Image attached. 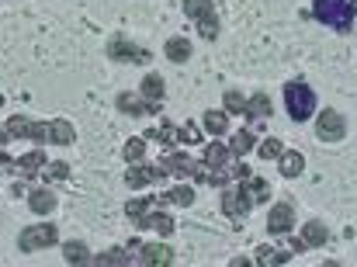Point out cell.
Instances as JSON below:
<instances>
[{
    "instance_id": "6da1fadb",
    "label": "cell",
    "mask_w": 357,
    "mask_h": 267,
    "mask_svg": "<svg viewBox=\"0 0 357 267\" xmlns=\"http://www.w3.org/2000/svg\"><path fill=\"white\" fill-rule=\"evenodd\" d=\"M312 17L337 31H351L357 17V3L354 0H312Z\"/></svg>"
},
{
    "instance_id": "7a4b0ae2",
    "label": "cell",
    "mask_w": 357,
    "mask_h": 267,
    "mask_svg": "<svg viewBox=\"0 0 357 267\" xmlns=\"http://www.w3.org/2000/svg\"><path fill=\"white\" fill-rule=\"evenodd\" d=\"M284 105H288L291 122H309L312 112H316V91H312L309 84L295 80V84L284 87Z\"/></svg>"
},
{
    "instance_id": "3957f363",
    "label": "cell",
    "mask_w": 357,
    "mask_h": 267,
    "mask_svg": "<svg viewBox=\"0 0 357 267\" xmlns=\"http://www.w3.org/2000/svg\"><path fill=\"white\" fill-rule=\"evenodd\" d=\"M52 243H59V229L49 226V222H42V226H28V229H21V236H17L21 254H35V250L52 247Z\"/></svg>"
},
{
    "instance_id": "277c9868",
    "label": "cell",
    "mask_w": 357,
    "mask_h": 267,
    "mask_svg": "<svg viewBox=\"0 0 357 267\" xmlns=\"http://www.w3.org/2000/svg\"><path fill=\"white\" fill-rule=\"evenodd\" d=\"M250 208H253V201H250V194H246V188H243V184H236V188H233V184H226V188H222V212H226L229 219H236L239 222Z\"/></svg>"
},
{
    "instance_id": "5b68a950",
    "label": "cell",
    "mask_w": 357,
    "mask_h": 267,
    "mask_svg": "<svg viewBox=\"0 0 357 267\" xmlns=\"http://www.w3.org/2000/svg\"><path fill=\"white\" fill-rule=\"evenodd\" d=\"M7 135H14V139H35V142H45V139H49V125L31 122V119H24V115H10V119H7Z\"/></svg>"
},
{
    "instance_id": "8992f818",
    "label": "cell",
    "mask_w": 357,
    "mask_h": 267,
    "mask_svg": "<svg viewBox=\"0 0 357 267\" xmlns=\"http://www.w3.org/2000/svg\"><path fill=\"white\" fill-rule=\"evenodd\" d=\"M316 135L323 139V142H340L344 135H347V119L340 115V112H323L319 115V122H316Z\"/></svg>"
},
{
    "instance_id": "52a82bcc",
    "label": "cell",
    "mask_w": 357,
    "mask_h": 267,
    "mask_svg": "<svg viewBox=\"0 0 357 267\" xmlns=\"http://www.w3.org/2000/svg\"><path fill=\"white\" fill-rule=\"evenodd\" d=\"M108 56L112 59H119V63H149L153 56L142 49V45H135V42H128V38H112V45H108Z\"/></svg>"
},
{
    "instance_id": "ba28073f",
    "label": "cell",
    "mask_w": 357,
    "mask_h": 267,
    "mask_svg": "<svg viewBox=\"0 0 357 267\" xmlns=\"http://www.w3.org/2000/svg\"><path fill=\"white\" fill-rule=\"evenodd\" d=\"M291 226H295V205L291 201H278L271 208V215H267V229L274 236H284V233H291Z\"/></svg>"
},
{
    "instance_id": "9c48e42d",
    "label": "cell",
    "mask_w": 357,
    "mask_h": 267,
    "mask_svg": "<svg viewBox=\"0 0 357 267\" xmlns=\"http://www.w3.org/2000/svg\"><path fill=\"white\" fill-rule=\"evenodd\" d=\"M160 177H167V170H163V163L160 167H146V163H135L128 174H125V184L128 188H146V184H156Z\"/></svg>"
},
{
    "instance_id": "30bf717a",
    "label": "cell",
    "mask_w": 357,
    "mask_h": 267,
    "mask_svg": "<svg viewBox=\"0 0 357 267\" xmlns=\"http://www.w3.org/2000/svg\"><path fill=\"white\" fill-rule=\"evenodd\" d=\"M119 108L125 112V115H132V119H142V115H156L160 112V105H149L142 94H119Z\"/></svg>"
},
{
    "instance_id": "8fae6325",
    "label": "cell",
    "mask_w": 357,
    "mask_h": 267,
    "mask_svg": "<svg viewBox=\"0 0 357 267\" xmlns=\"http://www.w3.org/2000/svg\"><path fill=\"white\" fill-rule=\"evenodd\" d=\"M135 226H139V229H153V233H160V236H170V233H174V219H170L167 212H153V208H149Z\"/></svg>"
},
{
    "instance_id": "7c38bea8",
    "label": "cell",
    "mask_w": 357,
    "mask_h": 267,
    "mask_svg": "<svg viewBox=\"0 0 357 267\" xmlns=\"http://www.w3.org/2000/svg\"><path fill=\"white\" fill-rule=\"evenodd\" d=\"M139 264H156V267H167L174 264V250L163 247V243H149V247H139Z\"/></svg>"
},
{
    "instance_id": "4fadbf2b",
    "label": "cell",
    "mask_w": 357,
    "mask_h": 267,
    "mask_svg": "<svg viewBox=\"0 0 357 267\" xmlns=\"http://www.w3.org/2000/svg\"><path fill=\"white\" fill-rule=\"evenodd\" d=\"M163 170H167L170 177H191V170H195V160H191V156H184V153H167V160H163Z\"/></svg>"
},
{
    "instance_id": "5bb4252c",
    "label": "cell",
    "mask_w": 357,
    "mask_h": 267,
    "mask_svg": "<svg viewBox=\"0 0 357 267\" xmlns=\"http://www.w3.org/2000/svg\"><path fill=\"white\" fill-rule=\"evenodd\" d=\"M28 208H31L35 215H49V212L56 208V194L45 191V188H35V191L28 194Z\"/></svg>"
},
{
    "instance_id": "9a60e30c",
    "label": "cell",
    "mask_w": 357,
    "mask_h": 267,
    "mask_svg": "<svg viewBox=\"0 0 357 267\" xmlns=\"http://www.w3.org/2000/svg\"><path fill=\"white\" fill-rule=\"evenodd\" d=\"M139 94H142L149 105H160V101H163V77H160V73H149V77H142V87H139Z\"/></svg>"
},
{
    "instance_id": "2e32d148",
    "label": "cell",
    "mask_w": 357,
    "mask_h": 267,
    "mask_svg": "<svg viewBox=\"0 0 357 267\" xmlns=\"http://www.w3.org/2000/svg\"><path fill=\"white\" fill-rule=\"evenodd\" d=\"M243 115H246L250 122H257V119H267V115H271V98H267V94H253V98L246 101Z\"/></svg>"
},
{
    "instance_id": "e0dca14e",
    "label": "cell",
    "mask_w": 357,
    "mask_h": 267,
    "mask_svg": "<svg viewBox=\"0 0 357 267\" xmlns=\"http://www.w3.org/2000/svg\"><path fill=\"white\" fill-rule=\"evenodd\" d=\"M45 163H49V160H45V153H42V149H31V153H24V156L17 160V170H21L24 177H35Z\"/></svg>"
},
{
    "instance_id": "ac0fdd59",
    "label": "cell",
    "mask_w": 357,
    "mask_h": 267,
    "mask_svg": "<svg viewBox=\"0 0 357 267\" xmlns=\"http://www.w3.org/2000/svg\"><path fill=\"white\" fill-rule=\"evenodd\" d=\"M243 188H246V194H250V201L253 205H264L267 201V194H271V188H267V181L264 177H243Z\"/></svg>"
},
{
    "instance_id": "d6986e66",
    "label": "cell",
    "mask_w": 357,
    "mask_h": 267,
    "mask_svg": "<svg viewBox=\"0 0 357 267\" xmlns=\"http://www.w3.org/2000/svg\"><path fill=\"white\" fill-rule=\"evenodd\" d=\"M302 240H305V247H323L330 240V233H326V226L319 219H312V222L302 226Z\"/></svg>"
},
{
    "instance_id": "ffe728a7",
    "label": "cell",
    "mask_w": 357,
    "mask_h": 267,
    "mask_svg": "<svg viewBox=\"0 0 357 267\" xmlns=\"http://www.w3.org/2000/svg\"><path fill=\"white\" fill-rule=\"evenodd\" d=\"M49 139H52L56 146H70V142L77 139V129H73L66 119H56V122L49 125Z\"/></svg>"
},
{
    "instance_id": "44dd1931",
    "label": "cell",
    "mask_w": 357,
    "mask_h": 267,
    "mask_svg": "<svg viewBox=\"0 0 357 267\" xmlns=\"http://www.w3.org/2000/svg\"><path fill=\"white\" fill-rule=\"evenodd\" d=\"M278 163H281V177H298L302 174V167H305V156L302 153H281L278 156Z\"/></svg>"
},
{
    "instance_id": "7402d4cb",
    "label": "cell",
    "mask_w": 357,
    "mask_h": 267,
    "mask_svg": "<svg viewBox=\"0 0 357 267\" xmlns=\"http://www.w3.org/2000/svg\"><path fill=\"white\" fill-rule=\"evenodd\" d=\"M202 125H205L212 135H226L229 132V112H205Z\"/></svg>"
},
{
    "instance_id": "603a6c76",
    "label": "cell",
    "mask_w": 357,
    "mask_h": 267,
    "mask_svg": "<svg viewBox=\"0 0 357 267\" xmlns=\"http://www.w3.org/2000/svg\"><path fill=\"white\" fill-rule=\"evenodd\" d=\"M163 52H167L170 63H188V59H191V42H188V38H170Z\"/></svg>"
},
{
    "instance_id": "cb8c5ba5",
    "label": "cell",
    "mask_w": 357,
    "mask_h": 267,
    "mask_svg": "<svg viewBox=\"0 0 357 267\" xmlns=\"http://www.w3.org/2000/svg\"><path fill=\"white\" fill-rule=\"evenodd\" d=\"M160 201H163V205H181V208H188V205H195V191L184 188V184H177L174 191L160 194Z\"/></svg>"
},
{
    "instance_id": "d4e9b609",
    "label": "cell",
    "mask_w": 357,
    "mask_h": 267,
    "mask_svg": "<svg viewBox=\"0 0 357 267\" xmlns=\"http://www.w3.org/2000/svg\"><path fill=\"white\" fill-rule=\"evenodd\" d=\"M149 142H163V146H174V142H181V129L174 125V122H167V125H160V129H149L146 132Z\"/></svg>"
},
{
    "instance_id": "484cf974",
    "label": "cell",
    "mask_w": 357,
    "mask_h": 267,
    "mask_svg": "<svg viewBox=\"0 0 357 267\" xmlns=\"http://www.w3.org/2000/svg\"><path fill=\"white\" fill-rule=\"evenodd\" d=\"M63 261L66 264H94V257H91V250L84 243H66L63 247Z\"/></svg>"
},
{
    "instance_id": "4316f807",
    "label": "cell",
    "mask_w": 357,
    "mask_h": 267,
    "mask_svg": "<svg viewBox=\"0 0 357 267\" xmlns=\"http://www.w3.org/2000/svg\"><path fill=\"white\" fill-rule=\"evenodd\" d=\"M142 156H146V135L128 139V142H125V160H128V163H142Z\"/></svg>"
},
{
    "instance_id": "83f0119b",
    "label": "cell",
    "mask_w": 357,
    "mask_h": 267,
    "mask_svg": "<svg viewBox=\"0 0 357 267\" xmlns=\"http://www.w3.org/2000/svg\"><path fill=\"white\" fill-rule=\"evenodd\" d=\"M229 160V146H222V142H208V149H205V163L208 167H222Z\"/></svg>"
},
{
    "instance_id": "f1b7e54d",
    "label": "cell",
    "mask_w": 357,
    "mask_h": 267,
    "mask_svg": "<svg viewBox=\"0 0 357 267\" xmlns=\"http://www.w3.org/2000/svg\"><path fill=\"white\" fill-rule=\"evenodd\" d=\"M291 257V250H271V247H257V264H284Z\"/></svg>"
},
{
    "instance_id": "f546056e",
    "label": "cell",
    "mask_w": 357,
    "mask_h": 267,
    "mask_svg": "<svg viewBox=\"0 0 357 267\" xmlns=\"http://www.w3.org/2000/svg\"><path fill=\"white\" fill-rule=\"evenodd\" d=\"M149 208H153V198H132V201L125 205V215H128L132 222H139V219H142Z\"/></svg>"
},
{
    "instance_id": "4dcf8cb0",
    "label": "cell",
    "mask_w": 357,
    "mask_h": 267,
    "mask_svg": "<svg viewBox=\"0 0 357 267\" xmlns=\"http://www.w3.org/2000/svg\"><path fill=\"white\" fill-rule=\"evenodd\" d=\"M250 149H253V132H250V129H243V132L233 135V142H229V153L243 156V153H250Z\"/></svg>"
},
{
    "instance_id": "1f68e13d",
    "label": "cell",
    "mask_w": 357,
    "mask_h": 267,
    "mask_svg": "<svg viewBox=\"0 0 357 267\" xmlns=\"http://www.w3.org/2000/svg\"><path fill=\"white\" fill-rule=\"evenodd\" d=\"M284 153V142L281 139H264L260 142V160H278Z\"/></svg>"
},
{
    "instance_id": "d6a6232c",
    "label": "cell",
    "mask_w": 357,
    "mask_h": 267,
    "mask_svg": "<svg viewBox=\"0 0 357 267\" xmlns=\"http://www.w3.org/2000/svg\"><path fill=\"white\" fill-rule=\"evenodd\" d=\"M208 10H215V7H212V0H184V14H188V17H195V21H198L202 14H208Z\"/></svg>"
},
{
    "instance_id": "836d02e7",
    "label": "cell",
    "mask_w": 357,
    "mask_h": 267,
    "mask_svg": "<svg viewBox=\"0 0 357 267\" xmlns=\"http://www.w3.org/2000/svg\"><path fill=\"white\" fill-rule=\"evenodd\" d=\"M222 105H226V112H233V115H243V108H246V101H243L239 91H226V94H222Z\"/></svg>"
},
{
    "instance_id": "e575fe53",
    "label": "cell",
    "mask_w": 357,
    "mask_h": 267,
    "mask_svg": "<svg viewBox=\"0 0 357 267\" xmlns=\"http://www.w3.org/2000/svg\"><path fill=\"white\" fill-rule=\"evenodd\" d=\"M132 257L125 254V250H108V254H98L94 257V264H128Z\"/></svg>"
},
{
    "instance_id": "d590c367",
    "label": "cell",
    "mask_w": 357,
    "mask_h": 267,
    "mask_svg": "<svg viewBox=\"0 0 357 267\" xmlns=\"http://www.w3.org/2000/svg\"><path fill=\"white\" fill-rule=\"evenodd\" d=\"M45 177L49 181H66L70 177V167L66 163H45Z\"/></svg>"
},
{
    "instance_id": "8d00e7d4",
    "label": "cell",
    "mask_w": 357,
    "mask_h": 267,
    "mask_svg": "<svg viewBox=\"0 0 357 267\" xmlns=\"http://www.w3.org/2000/svg\"><path fill=\"white\" fill-rule=\"evenodd\" d=\"M208 184L226 188V184H229V170H212V174H208Z\"/></svg>"
},
{
    "instance_id": "74e56055",
    "label": "cell",
    "mask_w": 357,
    "mask_h": 267,
    "mask_svg": "<svg viewBox=\"0 0 357 267\" xmlns=\"http://www.w3.org/2000/svg\"><path fill=\"white\" fill-rule=\"evenodd\" d=\"M181 139H184V142H202V132H198V125H184V129H181Z\"/></svg>"
},
{
    "instance_id": "f35d334b",
    "label": "cell",
    "mask_w": 357,
    "mask_h": 267,
    "mask_svg": "<svg viewBox=\"0 0 357 267\" xmlns=\"http://www.w3.org/2000/svg\"><path fill=\"white\" fill-rule=\"evenodd\" d=\"M302 250H305V240H302V236H298V240H291V254H302Z\"/></svg>"
},
{
    "instance_id": "ab89813d",
    "label": "cell",
    "mask_w": 357,
    "mask_h": 267,
    "mask_svg": "<svg viewBox=\"0 0 357 267\" xmlns=\"http://www.w3.org/2000/svg\"><path fill=\"white\" fill-rule=\"evenodd\" d=\"M233 174H236L239 181H243V177H250V167H243V163H236V170H233Z\"/></svg>"
},
{
    "instance_id": "60d3db41",
    "label": "cell",
    "mask_w": 357,
    "mask_h": 267,
    "mask_svg": "<svg viewBox=\"0 0 357 267\" xmlns=\"http://www.w3.org/2000/svg\"><path fill=\"white\" fill-rule=\"evenodd\" d=\"M0 142H7V129H0Z\"/></svg>"
}]
</instances>
